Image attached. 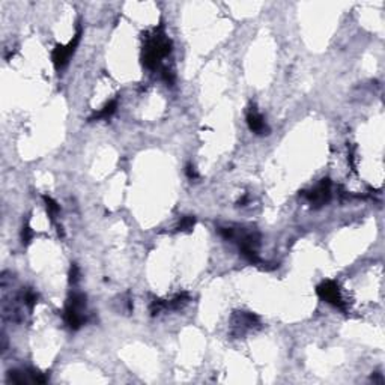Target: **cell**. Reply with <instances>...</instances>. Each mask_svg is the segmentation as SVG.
<instances>
[{
  "label": "cell",
  "instance_id": "1",
  "mask_svg": "<svg viewBox=\"0 0 385 385\" xmlns=\"http://www.w3.org/2000/svg\"><path fill=\"white\" fill-rule=\"evenodd\" d=\"M172 51V41L166 36L164 27L160 26L153 30L150 36H146V44L143 47L141 62L147 69H157L161 59L169 56Z\"/></svg>",
  "mask_w": 385,
  "mask_h": 385
},
{
  "label": "cell",
  "instance_id": "2",
  "mask_svg": "<svg viewBox=\"0 0 385 385\" xmlns=\"http://www.w3.org/2000/svg\"><path fill=\"white\" fill-rule=\"evenodd\" d=\"M86 309V295L75 292L68 298L65 312H63V319L66 322V325L71 330H79L83 324H85V312Z\"/></svg>",
  "mask_w": 385,
  "mask_h": 385
},
{
  "label": "cell",
  "instance_id": "3",
  "mask_svg": "<svg viewBox=\"0 0 385 385\" xmlns=\"http://www.w3.org/2000/svg\"><path fill=\"white\" fill-rule=\"evenodd\" d=\"M80 38H82V27H79V30H77V33L74 35V38L69 41L68 45H56V48L53 50L51 59H53V63L57 69H62L68 65L71 56L74 54L77 45H79V42H80Z\"/></svg>",
  "mask_w": 385,
  "mask_h": 385
},
{
  "label": "cell",
  "instance_id": "4",
  "mask_svg": "<svg viewBox=\"0 0 385 385\" xmlns=\"http://www.w3.org/2000/svg\"><path fill=\"white\" fill-rule=\"evenodd\" d=\"M318 295L321 296V299H324L325 302L337 307V309L346 312V304L340 295V289H339V284L333 280H327L324 283H321L316 289Z\"/></svg>",
  "mask_w": 385,
  "mask_h": 385
},
{
  "label": "cell",
  "instance_id": "5",
  "mask_svg": "<svg viewBox=\"0 0 385 385\" xmlns=\"http://www.w3.org/2000/svg\"><path fill=\"white\" fill-rule=\"evenodd\" d=\"M302 196L316 208L325 205L331 199V181L328 178L322 179L321 184L312 191H302Z\"/></svg>",
  "mask_w": 385,
  "mask_h": 385
},
{
  "label": "cell",
  "instance_id": "6",
  "mask_svg": "<svg viewBox=\"0 0 385 385\" xmlns=\"http://www.w3.org/2000/svg\"><path fill=\"white\" fill-rule=\"evenodd\" d=\"M259 325V318L249 312H237L232 318V334L243 336L246 331L253 330Z\"/></svg>",
  "mask_w": 385,
  "mask_h": 385
},
{
  "label": "cell",
  "instance_id": "7",
  "mask_svg": "<svg viewBox=\"0 0 385 385\" xmlns=\"http://www.w3.org/2000/svg\"><path fill=\"white\" fill-rule=\"evenodd\" d=\"M247 124H249V128L255 132V134H259V135H265V134H269V128L263 119V116L256 110V107L253 106L247 115Z\"/></svg>",
  "mask_w": 385,
  "mask_h": 385
},
{
  "label": "cell",
  "instance_id": "8",
  "mask_svg": "<svg viewBox=\"0 0 385 385\" xmlns=\"http://www.w3.org/2000/svg\"><path fill=\"white\" fill-rule=\"evenodd\" d=\"M116 109H118V100L115 98V100H112V101H109L98 113H95V115H92L91 118H89V121H100V119H109V118H112L113 115H115V112H116Z\"/></svg>",
  "mask_w": 385,
  "mask_h": 385
},
{
  "label": "cell",
  "instance_id": "9",
  "mask_svg": "<svg viewBox=\"0 0 385 385\" xmlns=\"http://www.w3.org/2000/svg\"><path fill=\"white\" fill-rule=\"evenodd\" d=\"M6 379H8V382H12V384H27V382H32L29 370H11V372H8V378Z\"/></svg>",
  "mask_w": 385,
  "mask_h": 385
},
{
  "label": "cell",
  "instance_id": "10",
  "mask_svg": "<svg viewBox=\"0 0 385 385\" xmlns=\"http://www.w3.org/2000/svg\"><path fill=\"white\" fill-rule=\"evenodd\" d=\"M23 302H24V305H27L29 307V310H32L33 307H35V304L38 302V296H36V293L33 292V290H26L24 293H23Z\"/></svg>",
  "mask_w": 385,
  "mask_h": 385
},
{
  "label": "cell",
  "instance_id": "11",
  "mask_svg": "<svg viewBox=\"0 0 385 385\" xmlns=\"http://www.w3.org/2000/svg\"><path fill=\"white\" fill-rule=\"evenodd\" d=\"M196 224V218L191 217V215H187L181 220L179 226H178V230H182V232H190V230L194 227Z\"/></svg>",
  "mask_w": 385,
  "mask_h": 385
},
{
  "label": "cell",
  "instance_id": "12",
  "mask_svg": "<svg viewBox=\"0 0 385 385\" xmlns=\"http://www.w3.org/2000/svg\"><path fill=\"white\" fill-rule=\"evenodd\" d=\"M42 199H44V202H45V206H47L48 215H50V218L53 220V218H54V215L59 212V205H57L51 197H48V196H44Z\"/></svg>",
  "mask_w": 385,
  "mask_h": 385
},
{
  "label": "cell",
  "instance_id": "13",
  "mask_svg": "<svg viewBox=\"0 0 385 385\" xmlns=\"http://www.w3.org/2000/svg\"><path fill=\"white\" fill-rule=\"evenodd\" d=\"M32 238H33V230L30 229L29 223H26L23 226V230H21V241H23L24 246H27L32 241Z\"/></svg>",
  "mask_w": 385,
  "mask_h": 385
},
{
  "label": "cell",
  "instance_id": "14",
  "mask_svg": "<svg viewBox=\"0 0 385 385\" xmlns=\"http://www.w3.org/2000/svg\"><path fill=\"white\" fill-rule=\"evenodd\" d=\"M79 275H80L79 266H77L75 263H72L71 271H69V283H71V284H75L77 281H79Z\"/></svg>",
  "mask_w": 385,
  "mask_h": 385
},
{
  "label": "cell",
  "instance_id": "15",
  "mask_svg": "<svg viewBox=\"0 0 385 385\" xmlns=\"http://www.w3.org/2000/svg\"><path fill=\"white\" fill-rule=\"evenodd\" d=\"M185 173H187L188 179H191V181H194V179H197V178H199V175H197V172H196V169H194V166H193V164H187V167H185Z\"/></svg>",
  "mask_w": 385,
  "mask_h": 385
}]
</instances>
